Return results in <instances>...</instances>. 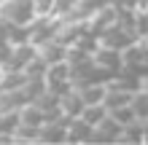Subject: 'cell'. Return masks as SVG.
Here are the masks:
<instances>
[{
  "label": "cell",
  "mask_w": 148,
  "mask_h": 145,
  "mask_svg": "<svg viewBox=\"0 0 148 145\" xmlns=\"http://www.w3.org/2000/svg\"><path fill=\"white\" fill-rule=\"evenodd\" d=\"M81 108H84V99L81 94H78V89H70V91H65L62 97H59V116L65 118H78L81 116Z\"/></svg>",
  "instance_id": "cell-1"
},
{
  "label": "cell",
  "mask_w": 148,
  "mask_h": 145,
  "mask_svg": "<svg viewBox=\"0 0 148 145\" xmlns=\"http://www.w3.org/2000/svg\"><path fill=\"white\" fill-rule=\"evenodd\" d=\"M129 110L135 113L137 121H148V89H137L129 97Z\"/></svg>",
  "instance_id": "cell-2"
},
{
  "label": "cell",
  "mask_w": 148,
  "mask_h": 145,
  "mask_svg": "<svg viewBox=\"0 0 148 145\" xmlns=\"http://www.w3.org/2000/svg\"><path fill=\"white\" fill-rule=\"evenodd\" d=\"M105 116H108V108L102 105V102H94V105H84V108H81V116H78V118H81V121H86L89 126H97Z\"/></svg>",
  "instance_id": "cell-3"
},
{
  "label": "cell",
  "mask_w": 148,
  "mask_h": 145,
  "mask_svg": "<svg viewBox=\"0 0 148 145\" xmlns=\"http://www.w3.org/2000/svg\"><path fill=\"white\" fill-rule=\"evenodd\" d=\"M11 48H14V46L8 43L5 38H0V67H3V65L8 62V57H11Z\"/></svg>",
  "instance_id": "cell-4"
},
{
  "label": "cell",
  "mask_w": 148,
  "mask_h": 145,
  "mask_svg": "<svg viewBox=\"0 0 148 145\" xmlns=\"http://www.w3.org/2000/svg\"><path fill=\"white\" fill-rule=\"evenodd\" d=\"M0 75H3V70H0Z\"/></svg>",
  "instance_id": "cell-5"
}]
</instances>
